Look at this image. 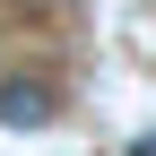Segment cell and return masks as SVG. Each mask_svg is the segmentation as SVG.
Instances as JSON below:
<instances>
[{"instance_id":"6da1fadb","label":"cell","mask_w":156,"mask_h":156,"mask_svg":"<svg viewBox=\"0 0 156 156\" xmlns=\"http://www.w3.org/2000/svg\"><path fill=\"white\" fill-rule=\"evenodd\" d=\"M52 113H61V95L44 78H0V130H44Z\"/></svg>"},{"instance_id":"7a4b0ae2","label":"cell","mask_w":156,"mask_h":156,"mask_svg":"<svg viewBox=\"0 0 156 156\" xmlns=\"http://www.w3.org/2000/svg\"><path fill=\"white\" fill-rule=\"evenodd\" d=\"M130 156H156V130H147V139H130Z\"/></svg>"}]
</instances>
